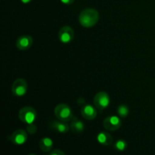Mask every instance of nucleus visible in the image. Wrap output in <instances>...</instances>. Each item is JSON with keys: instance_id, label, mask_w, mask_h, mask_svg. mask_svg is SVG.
I'll return each instance as SVG.
<instances>
[{"instance_id": "dca6fc26", "label": "nucleus", "mask_w": 155, "mask_h": 155, "mask_svg": "<svg viewBox=\"0 0 155 155\" xmlns=\"http://www.w3.org/2000/svg\"><path fill=\"white\" fill-rule=\"evenodd\" d=\"M117 114L120 118H126L130 114L129 107L126 104H120L117 107Z\"/></svg>"}, {"instance_id": "f3484780", "label": "nucleus", "mask_w": 155, "mask_h": 155, "mask_svg": "<svg viewBox=\"0 0 155 155\" xmlns=\"http://www.w3.org/2000/svg\"><path fill=\"white\" fill-rule=\"evenodd\" d=\"M27 131L30 134H34L36 133V132L37 131V127L36 125H34L33 124H28L27 126Z\"/></svg>"}, {"instance_id": "f03ea898", "label": "nucleus", "mask_w": 155, "mask_h": 155, "mask_svg": "<svg viewBox=\"0 0 155 155\" xmlns=\"http://www.w3.org/2000/svg\"><path fill=\"white\" fill-rule=\"evenodd\" d=\"M54 115L59 120L70 122L74 117V114L69 105L66 104H58L54 107Z\"/></svg>"}, {"instance_id": "2eb2a0df", "label": "nucleus", "mask_w": 155, "mask_h": 155, "mask_svg": "<svg viewBox=\"0 0 155 155\" xmlns=\"http://www.w3.org/2000/svg\"><path fill=\"white\" fill-rule=\"evenodd\" d=\"M128 147V144L124 139H118L114 144V148L117 151H124Z\"/></svg>"}, {"instance_id": "6ab92c4d", "label": "nucleus", "mask_w": 155, "mask_h": 155, "mask_svg": "<svg viewBox=\"0 0 155 155\" xmlns=\"http://www.w3.org/2000/svg\"><path fill=\"white\" fill-rule=\"evenodd\" d=\"M74 1H75V0H61V2L63 4L68 5L73 4V3L74 2Z\"/></svg>"}, {"instance_id": "aec40b11", "label": "nucleus", "mask_w": 155, "mask_h": 155, "mask_svg": "<svg viewBox=\"0 0 155 155\" xmlns=\"http://www.w3.org/2000/svg\"><path fill=\"white\" fill-rule=\"evenodd\" d=\"M21 2H23L24 4H28V3L31 2L33 0H21Z\"/></svg>"}, {"instance_id": "0eeeda50", "label": "nucleus", "mask_w": 155, "mask_h": 155, "mask_svg": "<svg viewBox=\"0 0 155 155\" xmlns=\"http://www.w3.org/2000/svg\"><path fill=\"white\" fill-rule=\"evenodd\" d=\"M28 139V135L27 132L23 130H17L9 136L8 139L15 145H22L26 143Z\"/></svg>"}, {"instance_id": "6e6552de", "label": "nucleus", "mask_w": 155, "mask_h": 155, "mask_svg": "<svg viewBox=\"0 0 155 155\" xmlns=\"http://www.w3.org/2000/svg\"><path fill=\"white\" fill-rule=\"evenodd\" d=\"M74 38V31L70 26H64L58 31V39L62 43H70Z\"/></svg>"}, {"instance_id": "f8f14e48", "label": "nucleus", "mask_w": 155, "mask_h": 155, "mask_svg": "<svg viewBox=\"0 0 155 155\" xmlns=\"http://www.w3.org/2000/svg\"><path fill=\"white\" fill-rule=\"evenodd\" d=\"M96 139L98 143L104 146H109L113 144V137L107 132H100L96 136Z\"/></svg>"}, {"instance_id": "412c9836", "label": "nucleus", "mask_w": 155, "mask_h": 155, "mask_svg": "<svg viewBox=\"0 0 155 155\" xmlns=\"http://www.w3.org/2000/svg\"><path fill=\"white\" fill-rule=\"evenodd\" d=\"M28 155H36V154H28Z\"/></svg>"}, {"instance_id": "7ed1b4c3", "label": "nucleus", "mask_w": 155, "mask_h": 155, "mask_svg": "<svg viewBox=\"0 0 155 155\" xmlns=\"http://www.w3.org/2000/svg\"><path fill=\"white\" fill-rule=\"evenodd\" d=\"M18 117L21 120V121L28 125V124L34 123L36 117H37V114H36V110L33 107H30V106H26V107H22L19 110Z\"/></svg>"}, {"instance_id": "423d86ee", "label": "nucleus", "mask_w": 155, "mask_h": 155, "mask_svg": "<svg viewBox=\"0 0 155 155\" xmlns=\"http://www.w3.org/2000/svg\"><path fill=\"white\" fill-rule=\"evenodd\" d=\"M121 125H122V120L120 117L114 115L107 117L103 121V126L107 131L113 132L117 130L118 129L120 128Z\"/></svg>"}, {"instance_id": "20e7f679", "label": "nucleus", "mask_w": 155, "mask_h": 155, "mask_svg": "<svg viewBox=\"0 0 155 155\" xmlns=\"http://www.w3.org/2000/svg\"><path fill=\"white\" fill-rule=\"evenodd\" d=\"M94 105L99 110L102 112L110 105V98L108 94L105 92H99L94 97Z\"/></svg>"}, {"instance_id": "9d476101", "label": "nucleus", "mask_w": 155, "mask_h": 155, "mask_svg": "<svg viewBox=\"0 0 155 155\" xmlns=\"http://www.w3.org/2000/svg\"><path fill=\"white\" fill-rule=\"evenodd\" d=\"M48 127L51 130L56 131L57 133H63V134L68 133L69 130H71L70 125H68V122H64V121L59 120L51 121L48 124Z\"/></svg>"}, {"instance_id": "1a4fd4ad", "label": "nucleus", "mask_w": 155, "mask_h": 155, "mask_svg": "<svg viewBox=\"0 0 155 155\" xmlns=\"http://www.w3.org/2000/svg\"><path fill=\"white\" fill-rule=\"evenodd\" d=\"M33 39L29 35L25 34L19 36L16 40V47L21 51H26L31 48Z\"/></svg>"}, {"instance_id": "ddd939ff", "label": "nucleus", "mask_w": 155, "mask_h": 155, "mask_svg": "<svg viewBox=\"0 0 155 155\" xmlns=\"http://www.w3.org/2000/svg\"><path fill=\"white\" fill-rule=\"evenodd\" d=\"M70 128H71V130L73 133H76V134H79V133H81L84 131L85 124L83 121L79 120L76 117H74L71 121Z\"/></svg>"}, {"instance_id": "9b49d317", "label": "nucleus", "mask_w": 155, "mask_h": 155, "mask_svg": "<svg viewBox=\"0 0 155 155\" xmlns=\"http://www.w3.org/2000/svg\"><path fill=\"white\" fill-rule=\"evenodd\" d=\"M81 114L84 119L87 120H92L97 117V110L92 104H83L81 107Z\"/></svg>"}, {"instance_id": "f257e3e1", "label": "nucleus", "mask_w": 155, "mask_h": 155, "mask_svg": "<svg viewBox=\"0 0 155 155\" xmlns=\"http://www.w3.org/2000/svg\"><path fill=\"white\" fill-rule=\"evenodd\" d=\"M99 14L94 8H86L80 12L79 15V22L86 28L92 27L98 23Z\"/></svg>"}, {"instance_id": "39448f33", "label": "nucleus", "mask_w": 155, "mask_h": 155, "mask_svg": "<svg viewBox=\"0 0 155 155\" xmlns=\"http://www.w3.org/2000/svg\"><path fill=\"white\" fill-rule=\"evenodd\" d=\"M28 89L27 83L24 79L18 78L15 80L12 86V92L15 96L22 97L26 95Z\"/></svg>"}, {"instance_id": "4468645a", "label": "nucleus", "mask_w": 155, "mask_h": 155, "mask_svg": "<svg viewBox=\"0 0 155 155\" xmlns=\"http://www.w3.org/2000/svg\"><path fill=\"white\" fill-rule=\"evenodd\" d=\"M39 148L41 151H42L45 153L50 152L52 150L53 145H54V142L53 140L49 137H44L40 139L39 141Z\"/></svg>"}, {"instance_id": "a211bd4d", "label": "nucleus", "mask_w": 155, "mask_h": 155, "mask_svg": "<svg viewBox=\"0 0 155 155\" xmlns=\"http://www.w3.org/2000/svg\"><path fill=\"white\" fill-rule=\"evenodd\" d=\"M48 155H66L62 151L59 149H54L48 154Z\"/></svg>"}]
</instances>
